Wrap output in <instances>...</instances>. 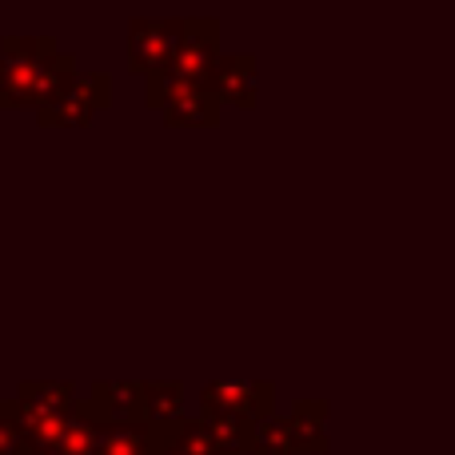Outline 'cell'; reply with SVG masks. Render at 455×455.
Here are the masks:
<instances>
[{
  "label": "cell",
  "mask_w": 455,
  "mask_h": 455,
  "mask_svg": "<svg viewBox=\"0 0 455 455\" xmlns=\"http://www.w3.org/2000/svg\"><path fill=\"white\" fill-rule=\"evenodd\" d=\"M52 36H0V108L36 112V64Z\"/></svg>",
  "instance_id": "cell-1"
},
{
  "label": "cell",
  "mask_w": 455,
  "mask_h": 455,
  "mask_svg": "<svg viewBox=\"0 0 455 455\" xmlns=\"http://www.w3.org/2000/svg\"><path fill=\"white\" fill-rule=\"evenodd\" d=\"M184 40V16H132L124 32L128 44V72L152 76L176 60Z\"/></svg>",
  "instance_id": "cell-2"
},
{
  "label": "cell",
  "mask_w": 455,
  "mask_h": 455,
  "mask_svg": "<svg viewBox=\"0 0 455 455\" xmlns=\"http://www.w3.org/2000/svg\"><path fill=\"white\" fill-rule=\"evenodd\" d=\"M144 80H148V96H144V104L164 112L168 124L208 128V124L220 120V96H216L212 88L180 84V80H172L168 72H152V76H144Z\"/></svg>",
  "instance_id": "cell-3"
},
{
  "label": "cell",
  "mask_w": 455,
  "mask_h": 455,
  "mask_svg": "<svg viewBox=\"0 0 455 455\" xmlns=\"http://www.w3.org/2000/svg\"><path fill=\"white\" fill-rule=\"evenodd\" d=\"M275 387L267 379H212L200 387V416L240 419V424H264L275 416Z\"/></svg>",
  "instance_id": "cell-4"
},
{
  "label": "cell",
  "mask_w": 455,
  "mask_h": 455,
  "mask_svg": "<svg viewBox=\"0 0 455 455\" xmlns=\"http://www.w3.org/2000/svg\"><path fill=\"white\" fill-rule=\"evenodd\" d=\"M220 60V20L212 16H184V40L176 60L168 64V76L192 88H212V72Z\"/></svg>",
  "instance_id": "cell-5"
},
{
  "label": "cell",
  "mask_w": 455,
  "mask_h": 455,
  "mask_svg": "<svg viewBox=\"0 0 455 455\" xmlns=\"http://www.w3.org/2000/svg\"><path fill=\"white\" fill-rule=\"evenodd\" d=\"M112 104V76L108 72H80L68 84V92L48 108H36V120L44 128H84L96 112Z\"/></svg>",
  "instance_id": "cell-6"
},
{
  "label": "cell",
  "mask_w": 455,
  "mask_h": 455,
  "mask_svg": "<svg viewBox=\"0 0 455 455\" xmlns=\"http://www.w3.org/2000/svg\"><path fill=\"white\" fill-rule=\"evenodd\" d=\"M76 416L100 419V424H132V419H144V379L96 384L88 400H76Z\"/></svg>",
  "instance_id": "cell-7"
},
{
  "label": "cell",
  "mask_w": 455,
  "mask_h": 455,
  "mask_svg": "<svg viewBox=\"0 0 455 455\" xmlns=\"http://www.w3.org/2000/svg\"><path fill=\"white\" fill-rule=\"evenodd\" d=\"M212 92L220 104L256 108V56L251 52H220L212 72Z\"/></svg>",
  "instance_id": "cell-8"
},
{
  "label": "cell",
  "mask_w": 455,
  "mask_h": 455,
  "mask_svg": "<svg viewBox=\"0 0 455 455\" xmlns=\"http://www.w3.org/2000/svg\"><path fill=\"white\" fill-rule=\"evenodd\" d=\"M288 432L296 455H323L328 451V400H296L288 416Z\"/></svg>",
  "instance_id": "cell-9"
},
{
  "label": "cell",
  "mask_w": 455,
  "mask_h": 455,
  "mask_svg": "<svg viewBox=\"0 0 455 455\" xmlns=\"http://www.w3.org/2000/svg\"><path fill=\"white\" fill-rule=\"evenodd\" d=\"M100 455H164V424H152V419L108 424Z\"/></svg>",
  "instance_id": "cell-10"
},
{
  "label": "cell",
  "mask_w": 455,
  "mask_h": 455,
  "mask_svg": "<svg viewBox=\"0 0 455 455\" xmlns=\"http://www.w3.org/2000/svg\"><path fill=\"white\" fill-rule=\"evenodd\" d=\"M20 408L28 411H44V416H68L72 408H76V384H68V379H24L20 387H16L12 395Z\"/></svg>",
  "instance_id": "cell-11"
},
{
  "label": "cell",
  "mask_w": 455,
  "mask_h": 455,
  "mask_svg": "<svg viewBox=\"0 0 455 455\" xmlns=\"http://www.w3.org/2000/svg\"><path fill=\"white\" fill-rule=\"evenodd\" d=\"M164 448L176 455H235L220 443V435L208 427L204 416H184L176 424H164Z\"/></svg>",
  "instance_id": "cell-12"
},
{
  "label": "cell",
  "mask_w": 455,
  "mask_h": 455,
  "mask_svg": "<svg viewBox=\"0 0 455 455\" xmlns=\"http://www.w3.org/2000/svg\"><path fill=\"white\" fill-rule=\"evenodd\" d=\"M76 76H80L76 56L60 52V44H52L44 56H40V64H36V108L56 104L64 92H68V84Z\"/></svg>",
  "instance_id": "cell-13"
},
{
  "label": "cell",
  "mask_w": 455,
  "mask_h": 455,
  "mask_svg": "<svg viewBox=\"0 0 455 455\" xmlns=\"http://www.w3.org/2000/svg\"><path fill=\"white\" fill-rule=\"evenodd\" d=\"M144 419H152V424H176V419H184V387L176 379L144 384Z\"/></svg>",
  "instance_id": "cell-14"
},
{
  "label": "cell",
  "mask_w": 455,
  "mask_h": 455,
  "mask_svg": "<svg viewBox=\"0 0 455 455\" xmlns=\"http://www.w3.org/2000/svg\"><path fill=\"white\" fill-rule=\"evenodd\" d=\"M251 455H296V443H291V432H288V416H267L264 424H256Z\"/></svg>",
  "instance_id": "cell-15"
},
{
  "label": "cell",
  "mask_w": 455,
  "mask_h": 455,
  "mask_svg": "<svg viewBox=\"0 0 455 455\" xmlns=\"http://www.w3.org/2000/svg\"><path fill=\"white\" fill-rule=\"evenodd\" d=\"M24 432L16 424V400H0V455H24Z\"/></svg>",
  "instance_id": "cell-16"
},
{
  "label": "cell",
  "mask_w": 455,
  "mask_h": 455,
  "mask_svg": "<svg viewBox=\"0 0 455 455\" xmlns=\"http://www.w3.org/2000/svg\"><path fill=\"white\" fill-rule=\"evenodd\" d=\"M24 455H40V451H32V448H24Z\"/></svg>",
  "instance_id": "cell-17"
}]
</instances>
